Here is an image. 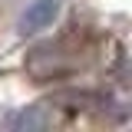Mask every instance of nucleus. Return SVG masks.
Wrapping results in <instances>:
<instances>
[{"mask_svg": "<svg viewBox=\"0 0 132 132\" xmlns=\"http://www.w3.org/2000/svg\"><path fill=\"white\" fill-rule=\"evenodd\" d=\"M60 16V0H33L30 7L20 16V33L23 36H33V33L53 27V20Z\"/></svg>", "mask_w": 132, "mask_h": 132, "instance_id": "nucleus-1", "label": "nucleus"}, {"mask_svg": "<svg viewBox=\"0 0 132 132\" xmlns=\"http://www.w3.org/2000/svg\"><path fill=\"white\" fill-rule=\"evenodd\" d=\"M50 119L46 112H43V106H30V109H23V112H16L10 116V126L13 129H43Z\"/></svg>", "mask_w": 132, "mask_h": 132, "instance_id": "nucleus-2", "label": "nucleus"}]
</instances>
